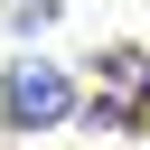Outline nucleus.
I'll list each match as a JSON object with an SVG mask.
<instances>
[{
    "instance_id": "obj_2",
    "label": "nucleus",
    "mask_w": 150,
    "mask_h": 150,
    "mask_svg": "<svg viewBox=\"0 0 150 150\" xmlns=\"http://www.w3.org/2000/svg\"><path fill=\"white\" fill-rule=\"evenodd\" d=\"M0 19H9L19 38H38V28H56V0H0Z\"/></svg>"
},
{
    "instance_id": "obj_1",
    "label": "nucleus",
    "mask_w": 150,
    "mask_h": 150,
    "mask_svg": "<svg viewBox=\"0 0 150 150\" xmlns=\"http://www.w3.org/2000/svg\"><path fill=\"white\" fill-rule=\"evenodd\" d=\"M66 112H75V75L47 66V56H19L9 84H0V122H9V131H56Z\"/></svg>"
}]
</instances>
